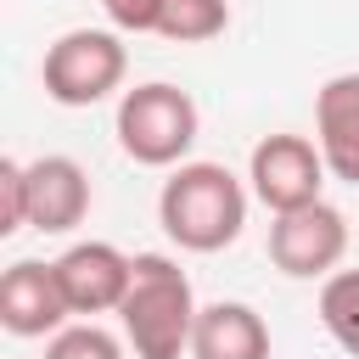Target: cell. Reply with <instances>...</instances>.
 <instances>
[{
    "mask_svg": "<svg viewBox=\"0 0 359 359\" xmlns=\"http://www.w3.org/2000/svg\"><path fill=\"white\" fill-rule=\"evenodd\" d=\"M196 314H202V303L191 292V275L168 252H135V275L118 303L129 353L135 359H185Z\"/></svg>",
    "mask_w": 359,
    "mask_h": 359,
    "instance_id": "obj_1",
    "label": "cell"
},
{
    "mask_svg": "<svg viewBox=\"0 0 359 359\" xmlns=\"http://www.w3.org/2000/svg\"><path fill=\"white\" fill-rule=\"evenodd\" d=\"M157 224L185 252H224L247 224V185L224 163H180L157 191Z\"/></svg>",
    "mask_w": 359,
    "mask_h": 359,
    "instance_id": "obj_2",
    "label": "cell"
},
{
    "mask_svg": "<svg viewBox=\"0 0 359 359\" xmlns=\"http://www.w3.org/2000/svg\"><path fill=\"white\" fill-rule=\"evenodd\" d=\"M112 135H118L129 163H140V168H180V163H191V146L202 135V112H196V101L180 84L151 79V84H135V90L118 95Z\"/></svg>",
    "mask_w": 359,
    "mask_h": 359,
    "instance_id": "obj_3",
    "label": "cell"
},
{
    "mask_svg": "<svg viewBox=\"0 0 359 359\" xmlns=\"http://www.w3.org/2000/svg\"><path fill=\"white\" fill-rule=\"evenodd\" d=\"M129 73V50L118 28H67L62 39L45 45L39 84L56 107H95L107 101Z\"/></svg>",
    "mask_w": 359,
    "mask_h": 359,
    "instance_id": "obj_4",
    "label": "cell"
},
{
    "mask_svg": "<svg viewBox=\"0 0 359 359\" xmlns=\"http://www.w3.org/2000/svg\"><path fill=\"white\" fill-rule=\"evenodd\" d=\"M325 157L309 135H264L247 157V191L269 213H297L309 202H325Z\"/></svg>",
    "mask_w": 359,
    "mask_h": 359,
    "instance_id": "obj_5",
    "label": "cell"
},
{
    "mask_svg": "<svg viewBox=\"0 0 359 359\" xmlns=\"http://www.w3.org/2000/svg\"><path fill=\"white\" fill-rule=\"evenodd\" d=\"M348 252V219L331 202H309L297 213H275L269 224V264L286 280H325Z\"/></svg>",
    "mask_w": 359,
    "mask_h": 359,
    "instance_id": "obj_6",
    "label": "cell"
},
{
    "mask_svg": "<svg viewBox=\"0 0 359 359\" xmlns=\"http://www.w3.org/2000/svg\"><path fill=\"white\" fill-rule=\"evenodd\" d=\"M50 264H56V280H62V297L73 314H118L129 275H135V258L118 252L112 241H73Z\"/></svg>",
    "mask_w": 359,
    "mask_h": 359,
    "instance_id": "obj_7",
    "label": "cell"
},
{
    "mask_svg": "<svg viewBox=\"0 0 359 359\" xmlns=\"http://www.w3.org/2000/svg\"><path fill=\"white\" fill-rule=\"evenodd\" d=\"M22 185H28V230L67 236L90 219V174L73 157L50 151V157L22 163Z\"/></svg>",
    "mask_w": 359,
    "mask_h": 359,
    "instance_id": "obj_8",
    "label": "cell"
},
{
    "mask_svg": "<svg viewBox=\"0 0 359 359\" xmlns=\"http://www.w3.org/2000/svg\"><path fill=\"white\" fill-rule=\"evenodd\" d=\"M67 297H62V280H56V264H39V258H17L6 275H0V325L11 337H56L67 325Z\"/></svg>",
    "mask_w": 359,
    "mask_h": 359,
    "instance_id": "obj_9",
    "label": "cell"
},
{
    "mask_svg": "<svg viewBox=\"0 0 359 359\" xmlns=\"http://www.w3.org/2000/svg\"><path fill=\"white\" fill-rule=\"evenodd\" d=\"M314 146L331 180L359 185V73H337L314 95Z\"/></svg>",
    "mask_w": 359,
    "mask_h": 359,
    "instance_id": "obj_10",
    "label": "cell"
},
{
    "mask_svg": "<svg viewBox=\"0 0 359 359\" xmlns=\"http://www.w3.org/2000/svg\"><path fill=\"white\" fill-rule=\"evenodd\" d=\"M191 359H269V325L252 303H202L191 331Z\"/></svg>",
    "mask_w": 359,
    "mask_h": 359,
    "instance_id": "obj_11",
    "label": "cell"
},
{
    "mask_svg": "<svg viewBox=\"0 0 359 359\" xmlns=\"http://www.w3.org/2000/svg\"><path fill=\"white\" fill-rule=\"evenodd\" d=\"M320 325L331 331V342L359 359V269H337L320 286Z\"/></svg>",
    "mask_w": 359,
    "mask_h": 359,
    "instance_id": "obj_12",
    "label": "cell"
},
{
    "mask_svg": "<svg viewBox=\"0 0 359 359\" xmlns=\"http://www.w3.org/2000/svg\"><path fill=\"white\" fill-rule=\"evenodd\" d=\"M230 28V0H168L157 34L174 45H208Z\"/></svg>",
    "mask_w": 359,
    "mask_h": 359,
    "instance_id": "obj_13",
    "label": "cell"
},
{
    "mask_svg": "<svg viewBox=\"0 0 359 359\" xmlns=\"http://www.w3.org/2000/svg\"><path fill=\"white\" fill-rule=\"evenodd\" d=\"M45 359H123V342L112 331H101L95 320L90 325H62L45 342Z\"/></svg>",
    "mask_w": 359,
    "mask_h": 359,
    "instance_id": "obj_14",
    "label": "cell"
},
{
    "mask_svg": "<svg viewBox=\"0 0 359 359\" xmlns=\"http://www.w3.org/2000/svg\"><path fill=\"white\" fill-rule=\"evenodd\" d=\"M28 230V185H22V163L0 157V236Z\"/></svg>",
    "mask_w": 359,
    "mask_h": 359,
    "instance_id": "obj_15",
    "label": "cell"
},
{
    "mask_svg": "<svg viewBox=\"0 0 359 359\" xmlns=\"http://www.w3.org/2000/svg\"><path fill=\"white\" fill-rule=\"evenodd\" d=\"M163 6H168V0H101L107 22H112L118 34H157Z\"/></svg>",
    "mask_w": 359,
    "mask_h": 359,
    "instance_id": "obj_16",
    "label": "cell"
}]
</instances>
